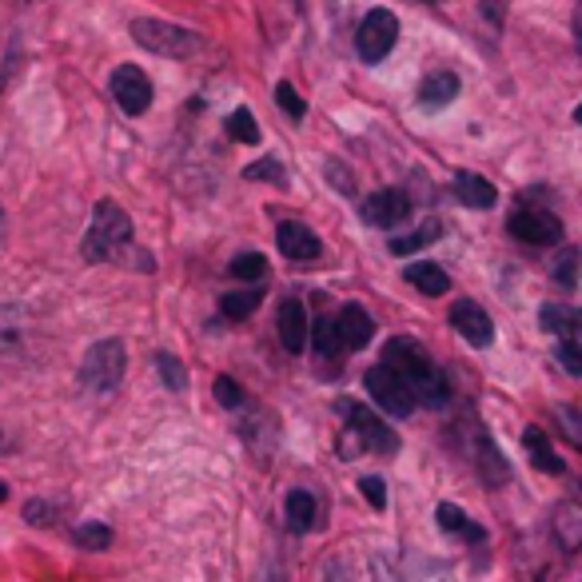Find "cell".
<instances>
[{"label":"cell","instance_id":"9a60e30c","mask_svg":"<svg viewBox=\"0 0 582 582\" xmlns=\"http://www.w3.org/2000/svg\"><path fill=\"white\" fill-rule=\"evenodd\" d=\"M539 327L542 332L559 335V340H574V344H582V312L579 308H567V303H542Z\"/></svg>","mask_w":582,"mask_h":582},{"label":"cell","instance_id":"e0dca14e","mask_svg":"<svg viewBox=\"0 0 582 582\" xmlns=\"http://www.w3.org/2000/svg\"><path fill=\"white\" fill-rule=\"evenodd\" d=\"M522 448H527L530 463L539 471H547V475H562V471H567V463L559 459V451H554V443L547 439L542 427H527V431H522Z\"/></svg>","mask_w":582,"mask_h":582},{"label":"cell","instance_id":"4dcf8cb0","mask_svg":"<svg viewBox=\"0 0 582 582\" xmlns=\"http://www.w3.org/2000/svg\"><path fill=\"white\" fill-rule=\"evenodd\" d=\"M157 371H160V379H164L168 391H184V387H187L184 364H180V359H176L172 352H160V355H157Z\"/></svg>","mask_w":582,"mask_h":582},{"label":"cell","instance_id":"7402d4cb","mask_svg":"<svg viewBox=\"0 0 582 582\" xmlns=\"http://www.w3.org/2000/svg\"><path fill=\"white\" fill-rule=\"evenodd\" d=\"M435 519H439V527L448 530V535H459V539H467V542H483L487 539V530L478 527V522H471L463 510L455 507V503H439V510H435Z\"/></svg>","mask_w":582,"mask_h":582},{"label":"cell","instance_id":"30bf717a","mask_svg":"<svg viewBox=\"0 0 582 582\" xmlns=\"http://www.w3.org/2000/svg\"><path fill=\"white\" fill-rule=\"evenodd\" d=\"M359 216H364L371 228H399V224L411 216V196L399 192V187H379V192L364 196Z\"/></svg>","mask_w":582,"mask_h":582},{"label":"cell","instance_id":"44dd1931","mask_svg":"<svg viewBox=\"0 0 582 582\" xmlns=\"http://www.w3.org/2000/svg\"><path fill=\"white\" fill-rule=\"evenodd\" d=\"M283 510H288V530L291 535H308V530L315 527V495L312 491H288V503H283Z\"/></svg>","mask_w":582,"mask_h":582},{"label":"cell","instance_id":"74e56055","mask_svg":"<svg viewBox=\"0 0 582 582\" xmlns=\"http://www.w3.org/2000/svg\"><path fill=\"white\" fill-rule=\"evenodd\" d=\"M507 4L510 0H478V12H483V21H487L491 29H503V24H507Z\"/></svg>","mask_w":582,"mask_h":582},{"label":"cell","instance_id":"4fadbf2b","mask_svg":"<svg viewBox=\"0 0 582 582\" xmlns=\"http://www.w3.org/2000/svg\"><path fill=\"white\" fill-rule=\"evenodd\" d=\"M276 327H280V344L288 347L291 355H300L312 340V327H308V308L300 300H283L280 315H276Z\"/></svg>","mask_w":582,"mask_h":582},{"label":"cell","instance_id":"83f0119b","mask_svg":"<svg viewBox=\"0 0 582 582\" xmlns=\"http://www.w3.org/2000/svg\"><path fill=\"white\" fill-rule=\"evenodd\" d=\"M231 276L236 280H244V283H263L268 280V260H263L260 251H244V256H236L231 260Z\"/></svg>","mask_w":582,"mask_h":582},{"label":"cell","instance_id":"8d00e7d4","mask_svg":"<svg viewBox=\"0 0 582 582\" xmlns=\"http://www.w3.org/2000/svg\"><path fill=\"white\" fill-rule=\"evenodd\" d=\"M24 519H29L32 527H53L56 507H53V503H44V499H32L29 507H24Z\"/></svg>","mask_w":582,"mask_h":582},{"label":"cell","instance_id":"60d3db41","mask_svg":"<svg viewBox=\"0 0 582 582\" xmlns=\"http://www.w3.org/2000/svg\"><path fill=\"white\" fill-rule=\"evenodd\" d=\"M571 29H574V48H579V56H582V0L574 4V21H571Z\"/></svg>","mask_w":582,"mask_h":582},{"label":"cell","instance_id":"603a6c76","mask_svg":"<svg viewBox=\"0 0 582 582\" xmlns=\"http://www.w3.org/2000/svg\"><path fill=\"white\" fill-rule=\"evenodd\" d=\"M554 535H559L562 551H582V507L579 503H562L554 510Z\"/></svg>","mask_w":582,"mask_h":582},{"label":"cell","instance_id":"277c9868","mask_svg":"<svg viewBox=\"0 0 582 582\" xmlns=\"http://www.w3.org/2000/svg\"><path fill=\"white\" fill-rule=\"evenodd\" d=\"M125 367H128V352L120 340H100V344L88 347L80 364V387L84 391H96V396H108L120 387L125 379Z\"/></svg>","mask_w":582,"mask_h":582},{"label":"cell","instance_id":"d6986e66","mask_svg":"<svg viewBox=\"0 0 582 582\" xmlns=\"http://www.w3.org/2000/svg\"><path fill=\"white\" fill-rule=\"evenodd\" d=\"M403 280L416 283V291H423V295H448V291H451V276L439 268V263H431V260L407 263Z\"/></svg>","mask_w":582,"mask_h":582},{"label":"cell","instance_id":"484cf974","mask_svg":"<svg viewBox=\"0 0 582 582\" xmlns=\"http://www.w3.org/2000/svg\"><path fill=\"white\" fill-rule=\"evenodd\" d=\"M312 344H315V352H320V359H344L347 355L344 340H340V327H335V315H323V320L315 323Z\"/></svg>","mask_w":582,"mask_h":582},{"label":"cell","instance_id":"d6a6232c","mask_svg":"<svg viewBox=\"0 0 582 582\" xmlns=\"http://www.w3.org/2000/svg\"><path fill=\"white\" fill-rule=\"evenodd\" d=\"M244 176H248V180H268V184H276V187L288 184V172H283L280 160H256V164L244 168Z\"/></svg>","mask_w":582,"mask_h":582},{"label":"cell","instance_id":"ee69618b","mask_svg":"<svg viewBox=\"0 0 582 582\" xmlns=\"http://www.w3.org/2000/svg\"><path fill=\"white\" fill-rule=\"evenodd\" d=\"M574 125H582V105H579V108H574Z\"/></svg>","mask_w":582,"mask_h":582},{"label":"cell","instance_id":"7a4b0ae2","mask_svg":"<svg viewBox=\"0 0 582 582\" xmlns=\"http://www.w3.org/2000/svg\"><path fill=\"white\" fill-rule=\"evenodd\" d=\"M80 251L88 263L125 260V251H132V216L116 200H100L93 212V224L84 231Z\"/></svg>","mask_w":582,"mask_h":582},{"label":"cell","instance_id":"52a82bcc","mask_svg":"<svg viewBox=\"0 0 582 582\" xmlns=\"http://www.w3.org/2000/svg\"><path fill=\"white\" fill-rule=\"evenodd\" d=\"M364 387H367V396L375 399V407L384 411V416H396V419H407L411 411H416V396H411V387L399 379L391 367H371V371L364 375Z\"/></svg>","mask_w":582,"mask_h":582},{"label":"cell","instance_id":"3957f363","mask_svg":"<svg viewBox=\"0 0 582 582\" xmlns=\"http://www.w3.org/2000/svg\"><path fill=\"white\" fill-rule=\"evenodd\" d=\"M340 416L347 419V431H344V448L340 455L344 459H355L359 451H375V455H396L399 451V435L384 419L367 411L364 403H355V399H340Z\"/></svg>","mask_w":582,"mask_h":582},{"label":"cell","instance_id":"ba28073f","mask_svg":"<svg viewBox=\"0 0 582 582\" xmlns=\"http://www.w3.org/2000/svg\"><path fill=\"white\" fill-rule=\"evenodd\" d=\"M507 231L535 248H554L562 239V219L547 208H515L507 219Z\"/></svg>","mask_w":582,"mask_h":582},{"label":"cell","instance_id":"e575fe53","mask_svg":"<svg viewBox=\"0 0 582 582\" xmlns=\"http://www.w3.org/2000/svg\"><path fill=\"white\" fill-rule=\"evenodd\" d=\"M554 419H559L562 435L571 439L574 448L582 451V416H579V411H574V407H554Z\"/></svg>","mask_w":582,"mask_h":582},{"label":"cell","instance_id":"f546056e","mask_svg":"<svg viewBox=\"0 0 582 582\" xmlns=\"http://www.w3.org/2000/svg\"><path fill=\"white\" fill-rule=\"evenodd\" d=\"M228 136L236 144H260V125H256V116L248 108H236L228 116Z\"/></svg>","mask_w":582,"mask_h":582},{"label":"cell","instance_id":"b9f144b4","mask_svg":"<svg viewBox=\"0 0 582 582\" xmlns=\"http://www.w3.org/2000/svg\"><path fill=\"white\" fill-rule=\"evenodd\" d=\"M12 64H17V56H9V64L0 68V88H4V80H9V73H12Z\"/></svg>","mask_w":582,"mask_h":582},{"label":"cell","instance_id":"7c38bea8","mask_svg":"<svg viewBox=\"0 0 582 582\" xmlns=\"http://www.w3.org/2000/svg\"><path fill=\"white\" fill-rule=\"evenodd\" d=\"M276 244H280V251L288 256V260H320V236H315L308 224H300V219H283L280 231H276Z\"/></svg>","mask_w":582,"mask_h":582},{"label":"cell","instance_id":"6da1fadb","mask_svg":"<svg viewBox=\"0 0 582 582\" xmlns=\"http://www.w3.org/2000/svg\"><path fill=\"white\" fill-rule=\"evenodd\" d=\"M384 367L403 379L411 387V396L416 403H427V407H443L451 399V387L443 379L435 364H431V355L416 344V340H407V335H396V340H387L384 347Z\"/></svg>","mask_w":582,"mask_h":582},{"label":"cell","instance_id":"ac0fdd59","mask_svg":"<svg viewBox=\"0 0 582 582\" xmlns=\"http://www.w3.org/2000/svg\"><path fill=\"white\" fill-rule=\"evenodd\" d=\"M475 467H478V475H483V483H487V487H503V483L510 478L507 459L499 455V448H495L487 435L475 439Z\"/></svg>","mask_w":582,"mask_h":582},{"label":"cell","instance_id":"4316f807","mask_svg":"<svg viewBox=\"0 0 582 582\" xmlns=\"http://www.w3.org/2000/svg\"><path fill=\"white\" fill-rule=\"evenodd\" d=\"M24 312L12 308V303H0V352H17L21 347V335H24Z\"/></svg>","mask_w":582,"mask_h":582},{"label":"cell","instance_id":"5b68a950","mask_svg":"<svg viewBox=\"0 0 582 582\" xmlns=\"http://www.w3.org/2000/svg\"><path fill=\"white\" fill-rule=\"evenodd\" d=\"M132 41L140 48L157 56H168V61H187V56H196L204 48L192 29H180V24H168V21H136L132 24Z\"/></svg>","mask_w":582,"mask_h":582},{"label":"cell","instance_id":"8fae6325","mask_svg":"<svg viewBox=\"0 0 582 582\" xmlns=\"http://www.w3.org/2000/svg\"><path fill=\"white\" fill-rule=\"evenodd\" d=\"M451 327H455L471 347L495 344V323H491V315L483 312L475 300H459L455 308H451Z\"/></svg>","mask_w":582,"mask_h":582},{"label":"cell","instance_id":"5bb4252c","mask_svg":"<svg viewBox=\"0 0 582 582\" xmlns=\"http://www.w3.org/2000/svg\"><path fill=\"white\" fill-rule=\"evenodd\" d=\"M335 327H340V340H344L347 355L359 352V347L371 344V335H375V320L371 312H367L364 303H347L344 312L335 315Z\"/></svg>","mask_w":582,"mask_h":582},{"label":"cell","instance_id":"d590c367","mask_svg":"<svg viewBox=\"0 0 582 582\" xmlns=\"http://www.w3.org/2000/svg\"><path fill=\"white\" fill-rule=\"evenodd\" d=\"M554 359H559V364L567 367L574 379H582V344H574V340H562V344L554 347Z\"/></svg>","mask_w":582,"mask_h":582},{"label":"cell","instance_id":"f6af8a7d","mask_svg":"<svg viewBox=\"0 0 582 582\" xmlns=\"http://www.w3.org/2000/svg\"><path fill=\"white\" fill-rule=\"evenodd\" d=\"M427 4H448V0H427Z\"/></svg>","mask_w":582,"mask_h":582},{"label":"cell","instance_id":"7bdbcfd3","mask_svg":"<svg viewBox=\"0 0 582 582\" xmlns=\"http://www.w3.org/2000/svg\"><path fill=\"white\" fill-rule=\"evenodd\" d=\"M4 499H9V487H4V483H0V503H4Z\"/></svg>","mask_w":582,"mask_h":582},{"label":"cell","instance_id":"1f68e13d","mask_svg":"<svg viewBox=\"0 0 582 582\" xmlns=\"http://www.w3.org/2000/svg\"><path fill=\"white\" fill-rule=\"evenodd\" d=\"M212 391H216L219 407H228V411H239V407L248 403V396H244V387H239L236 379H231V375H219Z\"/></svg>","mask_w":582,"mask_h":582},{"label":"cell","instance_id":"2e32d148","mask_svg":"<svg viewBox=\"0 0 582 582\" xmlns=\"http://www.w3.org/2000/svg\"><path fill=\"white\" fill-rule=\"evenodd\" d=\"M451 192H455L459 204H467V208H475V212L491 208V204L499 200L495 184H491L487 176H478V172H459L455 184H451Z\"/></svg>","mask_w":582,"mask_h":582},{"label":"cell","instance_id":"8992f818","mask_svg":"<svg viewBox=\"0 0 582 582\" xmlns=\"http://www.w3.org/2000/svg\"><path fill=\"white\" fill-rule=\"evenodd\" d=\"M396 41H399L396 12L371 9L364 17V24H359V32H355V53H359L364 64H379L391 48H396Z\"/></svg>","mask_w":582,"mask_h":582},{"label":"cell","instance_id":"f35d334b","mask_svg":"<svg viewBox=\"0 0 582 582\" xmlns=\"http://www.w3.org/2000/svg\"><path fill=\"white\" fill-rule=\"evenodd\" d=\"M359 491H364L367 503H371L375 510H384V507H387V487H384V478H375V475L359 478Z\"/></svg>","mask_w":582,"mask_h":582},{"label":"cell","instance_id":"d4e9b609","mask_svg":"<svg viewBox=\"0 0 582 582\" xmlns=\"http://www.w3.org/2000/svg\"><path fill=\"white\" fill-rule=\"evenodd\" d=\"M260 303H263V283H256V288H248V291H228V295L219 300V312H224V320H248Z\"/></svg>","mask_w":582,"mask_h":582},{"label":"cell","instance_id":"ffe728a7","mask_svg":"<svg viewBox=\"0 0 582 582\" xmlns=\"http://www.w3.org/2000/svg\"><path fill=\"white\" fill-rule=\"evenodd\" d=\"M455 96H459V76L455 73H431L423 80V88H419V105L435 112V108H448Z\"/></svg>","mask_w":582,"mask_h":582},{"label":"cell","instance_id":"9c48e42d","mask_svg":"<svg viewBox=\"0 0 582 582\" xmlns=\"http://www.w3.org/2000/svg\"><path fill=\"white\" fill-rule=\"evenodd\" d=\"M108 88H112V100L125 108L128 116H144L148 108H152V80H148L136 64H120Z\"/></svg>","mask_w":582,"mask_h":582},{"label":"cell","instance_id":"ab89813d","mask_svg":"<svg viewBox=\"0 0 582 582\" xmlns=\"http://www.w3.org/2000/svg\"><path fill=\"white\" fill-rule=\"evenodd\" d=\"M574 268H579V256H574V251H562L559 268H554V280H559L562 288H574Z\"/></svg>","mask_w":582,"mask_h":582},{"label":"cell","instance_id":"836d02e7","mask_svg":"<svg viewBox=\"0 0 582 582\" xmlns=\"http://www.w3.org/2000/svg\"><path fill=\"white\" fill-rule=\"evenodd\" d=\"M276 105L283 108V116H291V120H303L308 116V105H303V96L291 88L288 80H280L276 84Z\"/></svg>","mask_w":582,"mask_h":582},{"label":"cell","instance_id":"cb8c5ba5","mask_svg":"<svg viewBox=\"0 0 582 582\" xmlns=\"http://www.w3.org/2000/svg\"><path fill=\"white\" fill-rule=\"evenodd\" d=\"M443 236V224L439 219H427V224H419L411 236H391V256H411V251H423L427 244H435V239Z\"/></svg>","mask_w":582,"mask_h":582},{"label":"cell","instance_id":"f1b7e54d","mask_svg":"<svg viewBox=\"0 0 582 582\" xmlns=\"http://www.w3.org/2000/svg\"><path fill=\"white\" fill-rule=\"evenodd\" d=\"M73 539L84 551H108V547H112V530H108L105 522H80V527L73 530Z\"/></svg>","mask_w":582,"mask_h":582}]
</instances>
